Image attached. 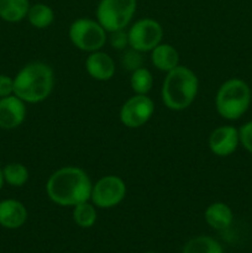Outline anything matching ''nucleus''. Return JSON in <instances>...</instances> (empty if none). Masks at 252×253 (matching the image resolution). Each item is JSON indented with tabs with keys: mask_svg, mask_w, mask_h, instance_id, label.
Listing matches in <instances>:
<instances>
[{
	"mask_svg": "<svg viewBox=\"0 0 252 253\" xmlns=\"http://www.w3.org/2000/svg\"><path fill=\"white\" fill-rule=\"evenodd\" d=\"M27 21L37 30H44L51 26L54 21V11L49 5L36 2L31 5L26 16Z\"/></svg>",
	"mask_w": 252,
	"mask_h": 253,
	"instance_id": "17",
	"label": "nucleus"
},
{
	"mask_svg": "<svg viewBox=\"0 0 252 253\" xmlns=\"http://www.w3.org/2000/svg\"><path fill=\"white\" fill-rule=\"evenodd\" d=\"M14 94V77L0 74V98Z\"/></svg>",
	"mask_w": 252,
	"mask_h": 253,
	"instance_id": "25",
	"label": "nucleus"
},
{
	"mask_svg": "<svg viewBox=\"0 0 252 253\" xmlns=\"http://www.w3.org/2000/svg\"><path fill=\"white\" fill-rule=\"evenodd\" d=\"M251 88L240 78L225 81L215 95V109L222 119L229 121L239 120L251 105Z\"/></svg>",
	"mask_w": 252,
	"mask_h": 253,
	"instance_id": "4",
	"label": "nucleus"
},
{
	"mask_svg": "<svg viewBox=\"0 0 252 253\" xmlns=\"http://www.w3.org/2000/svg\"><path fill=\"white\" fill-rule=\"evenodd\" d=\"M30 6L29 0H0V19L16 24L26 19Z\"/></svg>",
	"mask_w": 252,
	"mask_h": 253,
	"instance_id": "16",
	"label": "nucleus"
},
{
	"mask_svg": "<svg viewBox=\"0 0 252 253\" xmlns=\"http://www.w3.org/2000/svg\"><path fill=\"white\" fill-rule=\"evenodd\" d=\"M151 62L156 69L168 73L179 66V53L174 46L161 42L151 51Z\"/></svg>",
	"mask_w": 252,
	"mask_h": 253,
	"instance_id": "15",
	"label": "nucleus"
},
{
	"mask_svg": "<svg viewBox=\"0 0 252 253\" xmlns=\"http://www.w3.org/2000/svg\"><path fill=\"white\" fill-rule=\"evenodd\" d=\"M146 253H157V252H146Z\"/></svg>",
	"mask_w": 252,
	"mask_h": 253,
	"instance_id": "27",
	"label": "nucleus"
},
{
	"mask_svg": "<svg viewBox=\"0 0 252 253\" xmlns=\"http://www.w3.org/2000/svg\"><path fill=\"white\" fill-rule=\"evenodd\" d=\"M54 88V72L41 61L25 64L14 77V94L26 104H39L48 99Z\"/></svg>",
	"mask_w": 252,
	"mask_h": 253,
	"instance_id": "2",
	"label": "nucleus"
},
{
	"mask_svg": "<svg viewBox=\"0 0 252 253\" xmlns=\"http://www.w3.org/2000/svg\"><path fill=\"white\" fill-rule=\"evenodd\" d=\"M210 151L217 157H229L240 146L239 128L231 125H222L214 128L208 140Z\"/></svg>",
	"mask_w": 252,
	"mask_h": 253,
	"instance_id": "10",
	"label": "nucleus"
},
{
	"mask_svg": "<svg viewBox=\"0 0 252 253\" xmlns=\"http://www.w3.org/2000/svg\"><path fill=\"white\" fill-rule=\"evenodd\" d=\"M239 132L240 145H241L247 152L252 155V120L244 124V125L239 128Z\"/></svg>",
	"mask_w": 252,
	"mask_h": 253,
	"instance_id": "23",
	"label": "nucleus"
},
{
	"mask_svg": "<svg viewBox=\"0 0 252 253\" xmlns=\"http://www.w3.org/2000/svg\"><path fill=\"white\" fill-rule=\"evenodd\" d=\"M68 36L74 47L91 53L103 49L108 40V32L96 20L79 17L69 26Z\"/></svg>",
	"mask_w": 252,
	"mask_h": 253,
	"instance_id": "6",
	"label": "nucleus"
},
{
	"mask_svg": "<svg viewBox=\"0 0 252 253\" xmlns=\"http://www.w3.org/2000/svg\"><path fill=\"white\" fill-rule=\"evenodd\" d=\"M5 184V180H4V175H2V168L0 167V190L2 189Z\"/></svg>",
	"mask_w": 252,
	"mask_h": 253,
	"instance_id": "26",
	"label": "nucleus"
},
{
	"mask_svg": "<svg viewBox=\"0 0 252 253\" xmlns=\"http://www.w3.org/2000/svg\"><path fill=\"white\" fill-rule=\"evenodd\" d=\"M199 90L197 74L185 66H178L166 73L161 89L162 103L172 111H183L195 100Z\"/></svg>",
	"mask_w": 252,
	"mask_h": 253,
	"instance_id": "3",
	"label": "nucleus"
},
{
	"mask_svg": "<svg viewBox=\"0 0 252 253\" xmlns=\"http://www.w3.org/2000/svg\"><path fill=\"white\" fill-rule=\"evenodd\" d=\"M204 219L211 229L222 231L231 226L234 221V212L226 203L215 202L208 205L204 212Z\"/></svg>",
	"mask_w": 252,
	"mask_h": 253,
	"instance_id": "14",
	"label": "nucleus"
},
{
	"mask_svg": "<svg viewBox=\"0 0 252 253\" xmlns=\"http://www.w3.org/2000/svg\"><path fill=\"white\" fill-rule=\"evenodd\" d=\"M156 110L155 103L148 95L133 94L121 105L119 118L128 128H138L151 120Z\"/></svg>",
	"mask_w": 252,
	"mask_h": 253,
	"instance_id": "9",
	"label": "nucleus"
},
{
	"mask_svg": "<svg viewBox=\"0 0 252 253\" xmlns=\"http://www.w3.org/2000/svg\"><path fill=\"white\" fill-rule=\"evenodd\" d=\"M96 209L98 208L90 200L77 204L76 207H73V212H72L74 224L82 229L93 227L98 220V210Z\"/></svg>",
	"mask_w": 252,
	"mask_h": 253,
	"instance_id": "18",
	"label": "nucleus"
},
{
	"mask_svg": "<svg viewBox=\"0 0 252 253\" xmlns=\"http://www.w3.org/2000/svg\"><path fill=\"white\" fill-rule=\"evenodd\" d=\"M110 44L115 49H119V51L125 49L126 46H128V37L126 29L110 32Z\"/></svg>",
	"mask_w": 252,
	"mask_h": 253,
	"instance_id": "24",
	"label": "nucleus"
},
{
	"mask_svg": "<svg viewBox=\"0 0 252 253\" xmlns=\"http://www.w3.org/2000/svg\"><path fill=\"white\" fill-rule=\"evenodd\" d=\"M2 175H4L5 184L10 187L21 188L29 182L30 172L26 166L19 162L7 163L2 167Z\"/></svg>",
	"mask_w": 252,
	"mask_h": 253,
	"instance_id": "20",
	"label": "nucleus"
},
{
	"mask_svg": "<svg viewBox=\"0 0 252 253\" xmlns=\"http://www.w3.org/2000/svg\"><path fill=\"white\" fill-rule=\"evenodd\" d=\"M29 217L24 203L16 199H4L0 202V226L16 230L24 226Z\"/></svg>",
	"mask_w": 252,
	"mask_h": 253,
	"instance_id": "13",
	"label": "nucleus"
},
{
	"mask_svg": "<svg viewBox=\"0 0 252 253\" xmlns=\"http://www.w3.org/2000/svg\"><path fill=\"white\" fill-rule=\"evenodd\" d=\"M182 253H224V250L214 237L200 235L190 239L183 247Z\"/></svg>",
	"mask_w": 252,
	"mask_h": 253,
	"instance_id": "19",
	"label": "nucleus"
},
{
	"mask_svg": "<svg viewBox=\"0 0 252 253\" xmlns=\"http://www.w3.org/2000/svg\"><path fill=\"white\" fill-rule=\"evenodd\" d=\"M85 71L94 81L108 82L115 76L116 64L110 54L100 49V51L91 52L86 57Z\"/></svg>",
	"mask_w": 252,
	"mask_h": 253,
	"instance_id": "12",
	"label": "nucleus"
},
{
	"mask_svg": "<svg viewBox=\"0 0 252 253\" xmlns=\"http://www.w3.org/2000/svg\"><path fill=\"white\" fill-rule=\"evenodd\" d=\"M137 0H100L96 6V21L108 34L125 30L132 21Z\"/></svg>",
	"mask_w": 252,
	"mask_h": 253,
	"instance_id": "5",
	"label": "nucleus"
},
{
	"mask_svg": "<svg viewBox=\"0 0 252 253\" xmlns=\"http://www.w3.org/2000/svg\"><path fill=\"white\" fill-rule=\"evenodd\" d=\"M127 193V187L119 175H104L93 183L90 202L98 209H111L124 202Z\"/></svg>",
	"mask_w": 252,
	"mask_h": 253,
	"instance_id": "7",
	"label": "nucleus"
},
{
	"mask_svg": "<svg viewBox=\"0 0 252 253\" xmlns=\"http://www.w3.org/2000/svg\"><path fill=\"white\" fill-rule=\"evenodd\" d=\"M130 85L135 94L147 95L153 88V76L150 69L140 67V68L131 72Z\"/></svg>",
	"mask_w": 252,
	"mask_h": 253,
	"instance_id": "21",
	"label": "nucleus"
},
{
	"mask_svg": "<svg viewBox=\"0 0 252 253\" xmlns=\"http://www.w3.org/2000/svg\"><path fill=\"white\" fill-rule=\"evenodd\" d=\"M93 182L83 168L66 166L54 170L46 183V194L58 207L73 208L90 200Z\"/></svg>",
	"mask_w": 252,
	"mask_h": 253,
	"instance_id": "1",
	"label": "nucleus"
},
{
	"mask_svg": "<svg viewBox=\"0 0 252 253\" xmlns=\"http://www.w3.org/2000/svg\"><path fill=\"white\" fill-rule=\"evenodd\" d=\"M26 115V103L15 94L0 98V128L10 131L20 127Z\"/></svg>",
	"mask_w": 252,
	"mask_h": 253,
	"instance_id": "11",
	"label": "nucleus"
},
{
	"mask_svg": "<svg viewBox=\"0 0 252 253\" xmlns=\"http://www.w3.org/2000/svg\"><path fill=\"white\" fill-rule=\"evenodd\" d=\"M123 66L127 68L128 71H135V69L142 67V58H141V52L135 51V49H128L123 56Z\"/></svg>",
	"mask_w": 252,
	"mask_h": 253,
	"instance_id": "22",
	"label": "nucleus"
},
{
	"mask_svg": "<svg viewBox=\"0 0 252 253\" xmlns=\"http://www.w3.org/2000/svg\"><path fill=\"white\" fill-rule=\"evenodd\" d=\"M163 34V27L160 22L151 17H143L133 22L127 30L128 46L141 53L151 52L162 42Z\"/></svg>",
	"mask_w": 252,
	"mask_h": 253,
	"instance_id": "8",
	"label": "nucleus"
}]
</instances>
